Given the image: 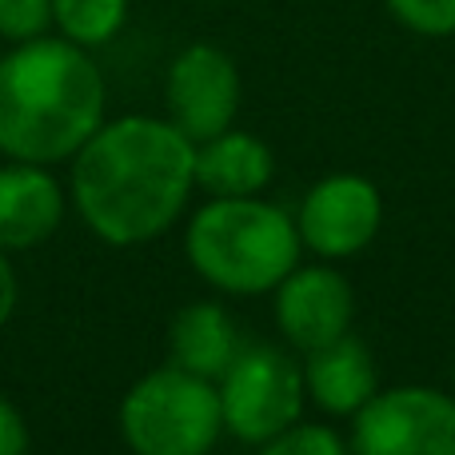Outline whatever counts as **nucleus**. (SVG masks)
I'll return each mask as SVG.
<instances>
[{
	"label": "nucleus",
	"mask_w": 455,
	"mask_h": 455,
	"mask_svg": "<svg viewBox=\"0 0 455 455\" xmlns=\"http://www.w3.org/2000/svg\"><path fill=\"white\" fill-rule=\"evenodd\" d=\"M196 184V144L176 124L124 116L96 128L76 152L72 196L108 243H144L180 216Z\"/></svg>",
	"instance_id": "f257e3e1"
},
{
	"label": "nucleus",
	"mask_w": 455,
	"mask_h": 455,
	"mask_svg": "<svg viewBox=\"0 0 455 455\" xmlns=\"http://www.w3.org/2000/svg\"><path fill=\"white\" fill-rule=\"evenodd\" d=\"M104 116V76L72 40L32 36L0 60V152L52 164L84 148Z\"/></svg>",
	"instance_id": "f03ea898"
},
{
	"label": "nucleus",
	"mask_w": 455,
	"mask_h": 455,
	"mask_svg": "<svg viewBox=\"0 0 455 455\" xmlns=\"http://www.w3.org/2000/svg\"><path fill=\"white\" fill-rule=\"evenodd\" d=\"M188 259L208 283L235 296L275 288L299 259V228L272 204L220 196L188 228Z\"/></svg>",
	"instance_id": "7ed1b4c3"
},
{
	"label": "nucleus",
	"mask_w": 455,
	"mask_h": 455,
	"mask_svg": "<svg viewBox=\"0 0 455 455\" xmlns=\"http://www.w3.org/2000/svg\"><path fill=\"white\" fill-rule=\"evenodd\" d=\"M220 427V392L180 363L144 376L120 403V432L136 455H208Z\"/></svg>",
	"instance_id": "20e7f679"
},
{
	"label": "nucleus",
	"mask_w": 455,
	"mask_h": 455,
	"mask_svg": "<svg viewBox=\"0 0 455 455\" xmlns=\"http://www.w3.org/2000/svg\"><path fill=\"white\" fill-rule=\"evenodd\" d=\"M304 379L291 355L280 347H248L220 376V408L232 435L248 443H267L288 432L299 416Z\"/></svg>",
	"instance_id": "39448f33"
},
{
	"label": "nucleus",
	"mask_w": 455,
	"mask_h": 455,
	"mask_svg": "<svg viewBox=\"0 0 455 455\" xmlns=\"http://www.w3.org/2000/svg\"><path fill=\"white\" fill-rule=\"evenodd\" d=\"M355 455H455V400L435 387L376 392L355 411Z\"/></svg>",
	"instance_id": "423d86ee"
},
{
	"label": "nucleus",
	"mask_w": 455,
	"mask_h": 455,
	"mask_svg": "<svg viewBox=\"0 0 455 455\" xmlns=\"http://www.w3.org/2000/svg\"><path fill=\"white\" fill-rule=\"evenodd\" d=\"M240 104V76L216 44H192L168 68V108L172 124L192 144H204L228 132Z\"/></svg>",
	"instance_id": "0eeeda50"
},
{
	"label": "nucleus",
	"mask_w": 455,
	"mask_h": 455,
	"mask_svg": "<svg viewBox=\"0 0 455 455\" xmlns=\"http://www.w3.org/2000/svg\"><path fill=\"white\" fill-rule=\"evenodd\" d=\"M379 192L363 176H331L299 204V240L320 256H352L379 228Z\"/></svg>",
	"instance_id": "6e6552de"
},
{
	"label": "nucleus",
	"mask_w": 455,
	"mask_h": 455,
	"mask_svg": "<svg viewBox=\"0 0 455 455\" xmlns=\"http://www.w3.org/2000/svg\"><path fill=\"white\" fill-rule=\"evenodd\" d=\"M355 315L352 283L339 272L328 267H304V272H288L280 280V299H275V320H280L283 336L304 352L331 344V339L347 336Z\"/></svg>",
	"instance_id": "1a4fd4ad"
},
{
	"label": "nucleus",
	"mask_w": 455,
	"mask_h": 455,
	"mask_svg": "<svg viewBox=\"0 0 455 455\" xmlns=\"http://www.w3.org/2000/svg\"><path fill=\"white\" fill-rule=\"evenodd\" d=\"M64 216V192L40 164L0 168V248L48 240Z\"/></svg>",
	"instance_id": "9d476101"
},
{
	"label": "nucleus",
	"mask_w": 455,
	"mask_h": 455,
	"mask_svg": "<svg viewBox=\"0 0 455 455\" xmlns=\"http://www.w3.org/2000/svg\"><path fill=\"white\" fill-rule=\"evenodd\" d=\"M307 392L328 411H360L376 395V363L368 347L352 336H339L331 344L315 347L307 360Z\"/></svg>",
	"instance_id": "9b49d317"
},
{
	"label": "nucleus",
	"mask_w": 455,
	"mask_h": 455,
	"mask_svg": "<svg viewBox=\"0 0 455 455\" xmlns=\"http://www.w3.org/2000/svg\"><path fill=\"white\" fill-rule=\"evenodd\" d=\"M172 355L184 371L220 379L240 355L232 315L220 304H188L172 323Z\"/></svg>",
	"instance_id": "f8f14e48"
},
{
	"label": "nucleus",
	"mask_w": 455,
	"mask_h": 455,
	"mask_svg": "<svg viewBox=\"0 0 455 455\" xmlns=\"http://www.w3.org/2000/svg\"><path fill=\"white\" fill-rule=\"evenodd\" d=\"M196 180L216 196H251L272 180V152L248 132H220L200 144Z\"/></svg>",
	"instance_id": "ddd939ff"
},
{
	"label": "nucleus",
	"mask_w": 455,
	"mask_h": 455,
	"mask_svg": "<svg viewBox=\"0 0 455 455\" xmlns=\"http://www.w3.org/2000/svg\"><path fill=\"white\" fill-rule=\"evenodd\" d=\"M128 16V0H52V20L60 24L64 40L80 48L104 44L120 32Z\"/></svg>",
	"instance_id": "4468645a"
},
{
	"label": "nucleus",
	"mask_w": 455,
	"mask_h": 455,
	"mask_svg": "<svg viewBox=\"0 0 455 455\" xmlns=\"http://www.w3.org/2000/svg\"><path fill=\"white\" fill-rule=\"evenodd\" d=\"M392 16L419 36H451L455 32V0H387Z\"/></svg>",
	"instance_id": "2eb2a0df"
},
{
	"label": "nucleus",
	"mask_w": 455,
	"mask_h": 455,
	"mask_svg": "<svg viewBox=\"0 0 455 455\" xmlns=\"http://www.w3.org/2000/svg\"><path fill=\"white\" fill-rule=\"evenodd\" d=\"M259 455H347V448L328 427H288L275 440H267Z\"/></svg>",
	"instance_id": "dca6fc26"
},
{
	"label": "nucleus",
	"mask_w": 455,
	"mask_h": 455,
	"mask_svg": "<svg viewBox=\"0 0 455 455\" xmlns=\"http://www.w3.org/2000/svg\"><path fill=\"white\" fill-rule=\"evenodd\" d=\"M52 20V0H0V36L32 40Z\"/></svg>",
	"instance_id": "f3484780"
},
{
	"label": "nucleus",
	"mask_w": 455,
	"mask_h": 455,
	"mask_svg": "<svg viewBox=\"0 0 455 455\" xmlns=\"http://www.w3.org/2000/svg\"><path fill=\"white\" fill-rule=\"evenodd\" d=\"M28 451V427H24L20 411L0 395V455H24Z\"/></svg>",
	"instance_id": "a211bd4d"
},
{
	"label": "nucleus",
	"mask_w": 455,
	"mask_h": 455,
	"mask_svg": "<svg viewBox=\"0 0 455 455\" xmlns=\"http://www.w3.org/2000/svg\"><path fill=\"white\" fill-rule=\"evenodd\" d=\"M16 307V280H12V267L4 259V248H0V323L12 315Z\"/></svg>",
	"instance_id": "6ab92c4d"
}]
</instances>
